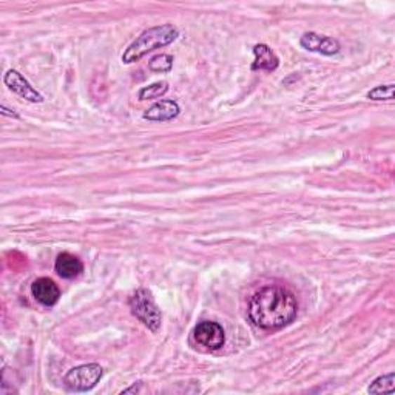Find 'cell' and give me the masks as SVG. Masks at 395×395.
<instances>
[{
    "instance_id": "cell-14",
    "label": "cell",
    "mask_w": 395,
    "mask_h": 395,
    "mask_svg": "<svg viewBox=\"0 0 395 395\" xmlns=\"http://www.w3.org/2000/svg\"><path fill=\"white\" fill-rule=\"evenodd\" d=\"M173 67V58L170 54H159L149 62V68L154 73H167Z\"/></svg>"
},
{
    "instance_id": "cell-12",
    "label": "cell",
    "mask_w": 395,
    "mask_h": 395,
    "mask_svg": "<svg viewBox=\"0 0 395 395\" xmlns=\"http://www.w3.org/2000/svg\"><path fill=\"white\" fill-rule=\"evenodd\" d=\"M168 91V83L167 82H154L149 87H144L141 91L138 93L139 100H150V99H158L164 96Z\"/></svg>"
},
{
    "instance_id": "cell-9",
    "label": "cell",
    "mask_w": 395,
    "mask_h": 395,
    "mask_svg": "<svg viewBox=\"0 0 395 395\" xmlns=\"http://www.w3.org/2000/svg\"><path fill=\"white\" fill-rule=\"evenodd\" d=\"M180 113H181V108H180V105H178V102H175V100L164 99V100H161V102L152 105L149 110H145L144 119L153 121V122H167V121H173L175 118H178Z\"/></svg>"
},
{
    "instance_id": "cell-2",
    "label": "cell",
    "mask_w": 395,
    "mask_h": 395,
    "mask_svg": "<svg viewBox=\"0 0 395 395\" xmlns=\"http://www.w3.org/2000/svg\"><path fill=\"white\" fill-rule=\"evenodd\" d=\"M178 36H180V31L172 23H164V25L145 29L122 54V62L123 64H133V62L141 60L150 51L175 42Z\"/></svg>"
},
{
    "instance_id": "cell-16",
    "label": "cell",
    "mask_w": 395,
    "mask_h": 395,
    "mask_svg": "<svg viewBox=\"0 0 395 395\" xmlns=\"http://www.w3.org/2000/svg\"><path fill=\"white\" fill-rule=\"evenodd\" d=\"M0 110H2V114H5V116H13V118H19L18 113H14V110H8V108L4 107V105H2V108H0Z\"/></svg>"
},
{
    "instance_id": "cell-15",
    "label": "cell",
    "mask_w": 395,
    "mask_h": 395,
    "mask_svg": "<svg viewBox=\"0 0 395 395\" xmlns=\"http://www.w3.org/2000/svg\"><path fill=\"white\" fill-rule=\"evenodd\" d=\"M368 99L373 100H392L394 99V85H380L368 93Z\"/></svg>"
},
{
    "instance_id": "cell-3",
    "label": "cell",
    "mask_w": 395,
    "mask_h": 395,
    "mask_svg": "<svg viewBox=\"0 0 395 395\" xmlns=\"http://www.w3.org/2000/svg\"><path fill=\"white\" fill-rule=\"evenodd\" d=\"M128 304L131 312H133V315L144 324V326L149 328L152 332L159 330L162 323V315L149 290L144 288L138 289L133 295L130 297Z\"/></svg>"
},
{
    "instance_id": "cell-1",
    "label": "cell",
    "mask_w": 395,
    "mask_h": 395,
    "mask_svg": "<svg viewBox=\"0 0 395 395\" xmlns=\"http://www.w3.org/2000/svg\"><path fill=\"white\" fill-rule=\"evenodd\" d=\"M298 303L293 293L280 286H266L257 290L249 301L250 321L265 330L288 326L297 316Z\"/></svg>"
},
{
    "instance_id": "cell-10",
    "label": "cell",
    "mask_w": 395,
    "mask_h": 395,
    "mask_svg": "<svg viewBox=\"0 0 395 395\" xmlns=\"http://www.w3.org/2000/svg\"><path fill=\"white\" fill-rule=\"evenodd\" d=\"M255 60L252 64L253 72H275L280 65V59L266 43H258L253 46Z\"/></svg>"
},
{
    "instance_id": "cell-6",
    "label": "cell",
    "mask_w": 395,
    "mask_h": 395,
    "mask_svg": "<svg viewBox=\"0 0 395 395\" xmlns=\"http://www.w3.org/2000/svg\"><path fill=\"white\" fill-rule=\"evenodd\" d=\"M4 82L8 88L14 91L15 95H19L22 99L29 100V102H34V104L43 102V96L41 95V93H39L19 72H15V69H10V72H6V74L4 77Z\"/></svg>"
},
{
    "instance_id": "cell-13",
    "label": "cell",
    "mask_w": 395,
    "mask_h": 395,
    "mask_svg": "<svg viewBox=\"0 0 395 395\" xmlns=\"http://www.w3.org/2000/svg\"><path fill=\"white\" fill-rule=\"evenodd\" d=\"M394 388H395V386H394V373H389V374L378 377L377 380H374V383L369 386L368 391L370 394H386V392L392 394Z\"/></svg>"
},
{
    "instance_id": "cell-17",
    "label": "cell",
    "mask_w": 395,
    "mask_h": 395,
    "mask_svg": "<svg viewBox=\"0 0 395 395\" xmlns=\"http://www.w3.org/2000/svg\"><path fill=\"white\" fill-rule=\"evenodd\" d=\"M139 389H141V383H139L138 386L135 384L133 388H128V389H123L122 394H130V392H139Z\"/></svg>"
},
{
    "instance_id": "cell-7",
    "label": "cell",
    "mask_w": 395,
    "mask_h": 395,
    "mask_svg": "<svg viewBox=\"0 0 395 395\" xmlns=\"http://www.w3.org/2000/svg\"><path fill=\"white\" fill-rule=\"evenodd\" d=\"M300 45L307 51L320 53L323 56H334L340 51L338 41L316 33H304L300 39Z\"/></svg>"
},
{
    "instance_id": "cell-4",
    "label": "cell",
    "mask_w": 395,
    "mask_h": 395,
    "mask_svg": "<svg viewBox=\"0 0 395 395\" xmlns=\"http://www.w3.org/2000/svg\"><path fill=\"white\" fill-rule=\"evenodd\" d=\"M102 378V368L96 363L82 365L68 370L64 378V384L72 392H87L91 391Z\"/></svg>"
},
{
    "instance_id": "cell-11",
    "label": "cell",
    "mask_w": 395,
    "mask_h": 395,
    "mask_svg": "<svg viewBox=\"0 0 395 395\" xmlns=\"http://www.w3.org/2000/svg\"><path fill=\"white\" fill-rule=\"evenodd\" d=\"M54 269H56L59 276L72 280V278L79 276L83 272V265L79 258L74 257V255L65 252L59 255L56 265H54Z\"/></svg>"
},
{
    "instance_id": "cell-8",
    "label": "cell",
    "mask_w": 395,
    "mask_h": 395,
    "mask_svg": "<svg viewBox=\"0 0 395 395\" xmlns=\"http://www.w3.org/2000/svg\"><path fill=\"white\" fill-rule=\"evenodd\" d=\"M31 293H33V297L39 303L46 307H53L60 298L59 286L53 280H50V278H37V280L31 284Z\"/></svg>"
},
{
    "instance_id": "cell-5",
    "label": "cell",
    "mask_w": 395,
    "mask_h": 395,
    "mask_svg": "<svg viewBox=\"0 0 395 395\" xmlns=\"http://www.w3.org/2000/svg\"><path fill=\"white\" fill-rule=\"evenodd\" d=\"M193 338L199 346L206 347L208 351H218L226 343L224 329L215 321L199 323L195 328V332H193Z\"/></svg>"
}]
</instances>
